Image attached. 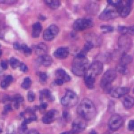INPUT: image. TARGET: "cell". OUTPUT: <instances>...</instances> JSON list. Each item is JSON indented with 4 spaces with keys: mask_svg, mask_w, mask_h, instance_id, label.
<instances>
[{
    "mask_svg": "<svg viewBox=\"0 0 134 134\" xmlns=\"http://www.w3.org/2000/svg\"><path fill=\"white\" fill-rule=\"evenodd\" d=\"M77 112L81 117L87 120L95 117L97 110L92 100L88 98H84L78 105Z\"/></svg>",
    "mask_w": 134,
    "mask_h": 134,
    "instance_id": "1",
    "label": "cell"
},
{
    "mask_svg": "<svg viewBox=\"0 0 134 134\" xmlns=\"http://www.w3.org/2000/svg\"><path fill=\"white\" fill-rule=\"evenodd\" d=\"M90 66L88 60L86 57L77 55L73 60L72 65V71L77 76L84 75Z\"/></svg>",
    "mask_w": 134,
    "mask_h": 134,
    "instance_id": "2",
    "label": "cell"
},
{
    "mask_svg": "<svg viewBox=\"0 0 134 134\" xmlns=\"http://www.w3.org/2000/svg\"><path fill=\"white\" fill-rule=\"evenodd\" d=\"M79 97L74 92L69 90L61 99V104L65 107H71L76 105L78 102Z\"/></svg>",
    "mask_w": 134,
    "mask_h": 134,
    "instance_id": "3",
    "label": "cell"
},
{
    "mask_svg": "<svg viewBox=\"0 0 134 134\" xmlns=\"http://www.w3.org/2000/svg\"><path fill=\"white\" fill-rule=\"evenodd\" d=\"M86 127V120L82 117L75 119L72 124V129L60 134H78L83 131Z\"/></svg>",
    "mask_w": 134,
    "mask_h": 134,
    "instance_id": "4",
    "label": "cell"
},
{
    "mask_svg": "<svg viewBox=\"0 0 134 134\" xmlns=\"http://www.w3.org/2000/svg\"><path fill=\"white\" fill-rule=\"evenodd\" d=\"M118 15L117 7L109 5L100 14L99 19L102 20H108L114 19Z\"/></svg>",
    "mask_w": 134,
    "mask_h": 134,
    "instance_id": "5",
    "label": "cell"
},
{
    "mask_svg": "<svg viewBox=\"0 0 134 134\" xmlns=\"http://www.w3.org/2000/svg\"><path fill=\"white\" fill-rule=\"evenodd\" d=\"M93 21L90 18H82L77 19L73 24V28L76 31H82L93 26Z\"/></svg>",
    "mask_w": 134,
    "mask_h": 134,
    "instance_id": "6",
    "label": "cell"
},
{
    "mask_svg": "<svg viewBox=\"0 0 134 134\" xmlns=\"http://www.w3.org/2000/svg\"><path fill=\"white\" fill-rule=\"evenodd\" d=\"M116 77V71L113 69L107 70L103 75L100 81V86L103 88H106L109 86L110 84Z\"/></svg>",
    "mask_w": 134,
    "mask_h": 134,
    "instance_id": "7",
    "label": "cell"
},
{
    "mask_svg": "<svg viewBox=\"0 0 134 134\" xmlns=\"http://www.w3.org/2000/svg\"><path fill=\"white\" fill-rule=\"evenodd\" d=\"M124 122L122 118L118 114L112 115L108 121V126L112 130H117L121 127Z\"/></svg>",
    "mask_w": 134,
    "mask_h": 134,
    "instance_id": "8",
    "label": "cell"
},
{
    "mask_svg": "<svg viewBox=\"0 0 134 134\" xmlns=\"http://www.w3.org/2000/svg\"><path fill=\"white\" fill-rule=\"evenodd\" d=\"M132 3V2L131 1H122L121 5L117 7L119 15L122 17H127L131 12Z\"/></svg>",
    "mask_w": 134,
    "mask_h": 134,
    "instance_id": "9",
    "label": "cell"
},
{
    "mask_svg": "<svg viewBox=\"0 0 134 134\" xmlns=\"http://www.w3.org/2000/svg\"><path fill=\"white\" fill-rule=\"evenodd\" d=\"M131 40L126 35H122L119 38L118 46L124 52L128 51L131 48Z\"/></svg>",
    "mask_w": 134,
    "mask_h": 134,
    "instance_id": "10",
    "label": "cell"
},
{
    "mask_svg": "<svg viewBox=\"0 0 134 134\" xmlns=\"http://www.w3.org/2000/svg\"><path fill=\"white\" fill-rule=\"evenodd\" d=\"M103 70V65L101 62L96 61L90 65L87 73L92 75L94 77L97 75L100 74Z\"/></svg>",
    "mask_w": 134,
    "mask_h": 134,
    "instance_id": "11",
    "label": "cell"
},
{
    "mask_svg": "<svg viewBox=\"0 0 134 134\" xmlns=\"http://www.w3.org/2000/svg\"><path fill=\"white\" fill-rule=\"evenodd\" d=\"M130 91V88L128 87H119L114 90H111L110 94L111 96L115 98H119L125 96Z\"/></svg>",
    "mask_w": 134,
    "mask_h": 134,
    "instance_id": "12",
    "label": "cell"
},
{
    "mask_svg": "<svg viewBox=\"0 0 134 134\" xmlns=\"http://www.w3.org/2000/svg\"><path fill=\"white\" fill-rule=\"evenodd\" d=\"M57 115V111L55 110L52 109L49 110L42 117V122L46 124H49L52 122L56 118Z\"/></svg>",
    "mask_w": 134,
    "mask_h": 134,
    "instance_id": "13",
    "label": "cell"
},
{
    "mask_svg": "<svg viewBox=\"0 0 134 134\" xmlns=\"http://www.w3.org/2000/svg\"><path fill=\"white\" fill-rule=\"evenodd\" d=\"M69 54V50L67 47H60L54 52V56L58 59H65Z\"/></svg>",
    "mask_w": 134,
    "mask_h": 134,
    "instance_id": "14",
    "label": "cell"
},
{
    "mask_svg": "<svg viewBox=\"0 0 134 134\" xmlns=\"http://www.w3.org/2000/svg\"><path fill=\"white\" fill-rule=\"evenodd\" d=\"M84 81L86 87L90 89L94 88L95 77L90 73L86 72L84 75Z\"/></svg>",
    "mask_w": 134,
    "mask_h": 134,
    "instance_id": "15",
    "label": "cell"
},
{
    "mask_svg": "<svg viewBox=\"0 0 134 134\" xmlns=\"http://www.w3.org/2000/svg\"><path fill=\"white\" fill-rule=\"evenodd\" d=\"M55 75L58 79L62 80L64 82H68L71 80V77L64 70L61 69H58L56 71Z\"/></svg>",
    "mask_w": 134,
    "mask_h": 134,
    "instance_id": "16",
    "label": "cell"
},
{
    "mask_svg": "<svg viewBox=\"0 0 134 134\" xmlns=\"http://www.w3.org/2000/svg\"><path fill=\"white\" fill-rule=\"evenodd\" d=\"M32 37L33 38H38L42 30V26L40 23L36 22L32 25Z\"/></svg>",
    "mask_w": 134,
    "mask_h": 134,
    "instance_id": "17",
    "label": "cell"
},
{
    "mask_svg": "<svg viewBox=\"0 0 134 134\" xmlns=\"http://www.w3.org/2000/svg\"><path fill=\"white\" fill-rule=\"evenodd\" d=\"M39 61L43 65L45 66H49L52 64V59L50 56L47 54H45L40 57L39 59Z\"/></svg>",
    "mask_w": 134,
    "mask_h": 134,
    "instance_id": "18",
    "label": "cell"
},
{
    "mask_svg": "<svg viewBox=\"0 0 134 134\" xmlns=\"http://www.w3.org/2000/svg\"><path fill=\"white\" fill-rule=\"evenodd\" d=\"M94 47V44L91 42L90 41H87L83 49L81 50V51L77 54V55L79 56H82V57H86L85 55L87 53V52H88L90 50H91Z\"/></svg>",
    "mask_w": 134,
    "mask_h": 134,
    "instance_id": "19",
    "label": "cell"
},
{
    "mask_svg": "<svg viewBox=\"0 0 134 134\" xmlns=\"http://www.w3.org/2000/svg\"><path fill=\"white\" fill-rule=\"evenodd\" d=\"M122 103L125 108H131L134 105V98L130 96H126L124 98Z\"/></svg>",
    "mask_w": 134,
    "mask_h": 134,
    "instance_id": "20",
    "label": "cell"
},
{
    "mask_svg": "<svg viewBox=\"0 0 134 134\" xmlns=\"http://www.w3.org/2000/svg\"><path fill=\"white\" fill-rule=\"evenodd\" d=\"M86 10L90 14H95L96 13L98 10V7L97 4L94 3H90L88 4L86 7Z\"/></svg>",
    "mask_w": 134,
    "mask_h": 134,
    "instance_id": "21",
    "label": "cell"
},
{
    "mask_svg": "<svg viewBox=\"0 0 134 134\" xmlns=\"http://www.w3.org/2000/svg\"><path fill=\"white\" fill-rule=\"evenodd\" d=\"M55 36L53 35V34L51 32V31L47 28L44 30L43 34V39L46 41H51L53 40Z\"/></svg>",
    "mask_w": 134,
    "mask_h": 134,
    "instance_id": "22",
    "label": "cell"
},
{
    "mask_svg": "<svg viewBox=\"0 0 134 134\" xmlns=\"http://www.w3.org/2000/svg\"><path fill=\"white\" fill-rule=\"evenodd\" d=\"M132 60V58L131 56L128 55L127 54H124L121 58L120 64L125 65L129 64Z\"/></svg>",
    "mask_w": 134,
    "mask_h": 134,
    "instance_id": "23",
    "label": "cell"
},
{
    "mask_svg": "<svg viewBox=\"0 0 134 134\" xmlns=\"http://www.w3.org/2000/svg\"><path fill=\"white\" fill-rule=\"evenodd\" d=\"M44 2L51 9H57L60 6V2L58 0H47Z\"/></svg>",
    "mask_w": 134,
    "mask_h": 134,
    "instance_id": "24",
    "label": "cell"
},
{
    "mask_svg": "<svg viewBox=\"0 0 134 134\" xmlns=\"http://www.w3.org/2000/svg\"><path fill=\"white\" fill-rule=\"evenodd\" d=\"M31 84V81L29 77L25 78L24 82L21 84V87L26 90L28 89Z\"/></svg>",
    "mask_w": 134,
    "mask_h": 134,
    "instance_id": "25",
    "label": "cell"
},
{
    "mask_svg": "<svg viewBox=\"0 0 134 134\" xmlns=\"http://www.w3.org/2000/svg\"><path fill=\"white\" fill-rule=\"evenodd\" d=\"M21 50L24 51L25 55L26 56L30 55L32 53V50L25 44H22L21 45Z\"/></svg>",
    "mask_w": 134,
    "mask_h": 134,
    "instance_id": "26",
    "label": "cell"
},
{
    "mask_svg": "<svg viewBox=\"0 0 134 134\" xmlns=\"http://www.w3.org/2000/svg\"><path fill=\"white\" fill-rule=\"evenodd\" d=\"M43 94V96H44L48 100H54V98L53 97V96L51 95L50 91L48 90V89H44L42 90V91H41Z\"/></svg>",
    "mask_w": 134,
    "mask_h": 134,
    "instance_id": "27",
    "label": "cell"
},
{
    "mask_svg": "<svg viewBox=\"0 0 134 134\" xmlns=\"http://www.w3.org/2000/svg\"><path fill=\"white\" fill-rule=\"evenodd\" d=\"M9 62H10V64L12 68L13 69H16L18 66H19V65L20 64L19 61L17 59H16L14 57L11 58L10 59Z\"/></svg>",
    "mask_w": 134,
    "mask_h": 134,
    "instance_id": "28",
    "label": "cell"
},
{
    "mask_svg": "<svg viewBox=\"0 0 134 134\" xmlns=\"http://www.w3.org/2000/svg\"><path fill=\"white\" fill-rule=\"evenodd\" d=\"M100 29L103 32L106 33L112 32L114 30V28L113 26L109 25H102L100 26Z\"/></svg>",
    "mask_w": 134,
    "mask_h": 134,
    "instance_id": "29",
    "label": "cell"
},
{
    "mask_svg": "<svg viewBox=\"0 0 134 134\" xmlns=\"http://www.w3.org/2000/svg\"><path fill=\"white\" fill-rule=\"evenodd\" d=\"M48 28L51 31V32L53 34V35L56 36L59 32V29L58 28V27L55 25H51Z\"/></svg>",
    "mask_w": 134,
    "mask_h": 134,
    "instance_id": "30",
    "label": "cell"
},
{
    "mask_svg": "<svg viewBox=\"0 0 134 134\" xmlns=\"http://www.w3.org/2000/svg\"><path fill=\"white\" fill-rule=\"evenodd\" d=\"M122 1H120V0H115V1H107L108 3L109 4V5L118 7H119L121 4L122 3Z\"/></svg>",
    "mask_w": 134,
    "mask_h": 134,
    "instance_id": "31",
    "label": "cell"
},
{
    "mask_svg": "<svg viewBox=\"0 0 134 134\" xmlns=\"http://www.w3.org/2000/svg\"><path fill=\"white\" fill-rule=\"evenodd\" d=\"M117 70L120 73H121L122 74H126L128 72V69L126 68V66L121 64H120L117 67Z\"/></svg>",
    "mask_w": 134,
    "mask_h": 134,
    "instance_id": "32",
    "label": "cell"
},
{
    "mask_svg": "<svg viewBox=\"0 0 134 134\" xmlns=\"http://www.w3.org/2000/svg\"><path fill=\"white\" fill-rule=\"evenodd\" d=\"M19 132L20 134H25L27 133V125L22 123L21 125L20 126L19 130Z\"/></svg>",
    "mask_w": 134,
    "mask_h": 134,
    "instance_id": "33",
    "label": "cell"
},
{
    "mask_svg": "<svg viewBox=\"0 0 134 134\" xmlns=\"http://www.w3.org/2000/svg\"><path fill=\"white\" fill-rule=\"evenodd\" d=\"M39 80L41 82H45L47 79V74L45 72H40L39 73Z\"/></svg>",
    "mask_w": 134,
    "mask_h": 134,
    "instance_id": "34",
    "label": "cell"
},
{
    "mask_svg": "<svg viewBox=\"0 0 134 134\" xmlns=\"http://www.w3.org/2000/svg\"><path fill=\"white\" fill-rule=\"evenodd\" d=\"M28 100L29 102H32L35 99V95L32 91H29L27 94Z\"/></svg>",
    "mask_w": 134,
    "mask_h": 134,
    "instance_id": "35",
    "label": "cell"
},
{
    "mask_svg": "<svg viewBox=\"0 0 134 134\" xmlns=\"http://www.w3.org/2000/svg\"><path fill=\"white\" fill-rule=\"evenodd\" d=\"M117 29L118 31L122 35H125L126 34H127V27L119 26L118 27Z\"/></svg>",
    "mask_w": 134,
    "mask_h": 134,
    "instance_id": "36",
    "label": "cell"
},
{
    "mask_svg": "<svg viewBox=\"0 0 134 134\" xmlns=\"http://www.w3.org/2000/svg\"><path fill=\"white\" fill-rule=\"evenodd\" d=\"M19 68H20V70L21 71L23 72H27L28 70V67L24 63H21L19 65Z\"/></svg>",
    "mask_w": 134,
    "mask_h": 134,
    "instance_id": "37",
    "label": "cell"
},
{
    "mask_svg": "<svg viewBox=\"0 0 134 134\" xmlns=\"http://www.w3.org/2000/svg\"><path fill=\"white\" fill-rule=\"evenodd\" d=\"M128 128L130 131H134V119L130 120L128 125Z\"/></svg>",
    "mask_w": 134,
    "mask_h": 134,
    "instance_id": "38",
    "label": "cell"
},
{
    "mask_svg": "<svg viewBox=\"0 0 134 134\" xmlns=\"http://www.w3.org/2000/svg\"><path fill=\"white\" fill-rule=\"evenodd\" d=\"M127 33L130 35H134V25L127 27Z\"/></svg>",
    "mask_w": 134,
    "mask_h": 134,
    "instance_id": "39",
    "label": "cell"
},
{
    "mask_svg": "<svg viewBox=\"0 0 134 134\" xmlns=\"http://www.w3.org/2000/svg\"><path fill=\"white\" fill-rule=\"evenodd\" d=\"M5 81H6L7 82H8L9 84H10L13 80V77L12 75H8L7 76H6L5 80H4Z\"/></svg>",
    "mask_w": 134,
    "mask_h": 134,
    "instance_id": "40",
    "label": "cell"
},
{
    "mask_svg": "<svg viewBox=\"0 0 134 134\" xmlns=\"http://www.w3.org/2000/svg\"><path fill=\"white\" fill-rule=\"evenodd\" d=\"M9 84L8 82H7L5 80H4V81L1 82V86L2 88H7Z\"/></svg>",
    "mask_w": 134,
    "mask_h": 134,
    "instance_id": "41",
    "label": "cell"
},
{
    "mask_svg": "<svg viewBox=\"0 0 134 134\" xmlns=\"http://www.w3.org/2000/svg\"><path fill=\"white\" fill-rule=\"evenodd\" d=\"M1 66L4 70H6L8 68V65L7 63L4 61H2L1 62Z\"/></svg>",
    "mask_w": 134,
    "mask_h": 134,
    "instance_id": "42",
    "label": "cell"
},
{
    "mask_svg": "<svg viewBox=\"0 0 134 134\" xmlns=\"http://www.w3.org/2000/svg\"><path fill=\"white\" fill-rule=\"evenodd\" d=\"M13 46H14V49H15L16 50H21V45L17 42H14L13 43Z\"/></svg>",
    "mask_w": 134,
    "mask_h": 134,
    "instance_id": "43",
    "label": "cell"
},
{
    "mask_svg": "<svg viewBox=\"0 0 134 134\" xmlns=\"http://www.w3.org/2000/svg\"><path fill=\"white\" fill-rule=\"evenodd\" d=\"M4 110L5 111V113H7L9 111H10L12 110V106L10 104H7V105H6L5 106H4Z\"/></svg>",
    "mask_w": 134,
    "mask_h": 134,
    "instance_id": "44",
    "label": "cell"
},
{
    "mask_svg": "<svg viewBox=\"0 0 134 134\" xmlns=\"http://www.w3.org/2000/svg\"><path fill=\"white\" fill-rule=\"evenodd\" d=\"M3 29H4L3 25L0 22V39H3L4 37V35H3V33L2 32Z\"/></svg>",
    "mask_w": 134,
    "mask_h": 134,
    "instance_id": "45",
    "label": "cell"
},
{
    "mask_svg": "<svg viewBox=\"0 0 134 134\" xmlns=\"http://www.w3.org/2000/svg\"><path fill=\"white\" fill-rule=\"evenodd\" d=\"M54 82H55V84L57 85H62L64 83V82L62 80H61L60 79H58L55 80Z\"/></svg>",
    "mask_w": 134,
    "mask_h": 134,
    "instance_id": "46",
    "label": "cell"
},
{
    "mask_svg": "<svg viewBox=\"0 0 134 134\" xmlns=\"http://www.w3.org/2000/svg\"><path fill=\"white\" fill-rule=\"evenodd\" d=\"M17 1H4V3H6L7 4H14L16 3H17Z\"/></svg>",
    "mask_w": 134,
    "mask_h": 134,
    "instance_id": "47",
    "label": "cell"
},
{
    "mask_svg": "<svg viewBox=\"0 0 134 134\" xmlns=\"http://www.w3.org/2000/svg\"><path fill=\"white\" fill-rule=\"evenodd\" d=\"M28 134H40V133L37 130H34V129H32V130H30L28 132Z\"/></svg>",
    "mask_w": 134,
    "mask_h": 134,
    "instance_id": "48",
    "label": "cell"
},
{
    "mask_svg": "<svg viewBox=\"0 0 134 134\" xmlns=\"http://www.w3.org/2000/svg\"><path fill=\"white\" fill-rule=\"evenodd\" d=\"M47 106H48V105H47V104L46 103H42L40 105V108L41 109H46L47 107Z\"/></svg>",
    "mask_w": 134,
    "mask_h": 134,
    "instance_id": "49",
    "label": "cell"
},
{
    "mask_svg": "<svg viewBox=\"0 0 134 134\" xmlns=\"http://www.w3.org/2000/svg\"><path fill=\"white\" fill-rule=\"evenodd\" d=\"M63 117L64 119H67L68 118V113L66 111H64L63 113Z\"/></svg>",
    "mask_w": 134,
    "mask_h": 134,
    "instance_id": "50",
    "label": "cell"
},
{
    "mask_svg": "<svg viewBox=\"0 0 134 134\" xmlns=\"http://www.w3.org/2000/svg\"><path fill=\"white\" fill-rule=\"evenodd\" d=\"M30 122H31V120H30V119L28 118V119H25L23 123H24V124H25L26 125H27V124H29Z\"/></svg>",
    "mask_w": 134,
    "mask_h": 134,
    "instance_id": "51",
    "label": "cell"
},
{
    "mask_svg": "<svg viewBox=\"0 0 134 134\" xmlns=\"http://www.w3.org/2000/svg\"><path fill=\"white\" fill-rule=\"evenodd\" d=\"M38 17H39V18L40 20H44L46 19V17H45L44 16L41 15H39Z\"/></svg>",
    "mask_w": 134,
    "mask_h": 134,
    "instance_id": "52",
    "label": "cell"
},
{
    "mask_svg": "<svg viewBox=\"0 0 134 134\" xmlns=\"http://www.w3.org/2000/svg\"><path fill=\"white\" fill-rule=\"evenodd\" d=\"M90 134H97V132H96V131H95V130H92V131H91Z\"/></svg>",
    "mask_w": 134,
    "mask_h": 134,
    "instance_id": "53",
    "label": "cell"
},
{
    "mask_svg": "<svg viewBox=\"0 0 134 134\" xmlns=\"http://www.w3.org/2000/svg\"><path fill=\"white\" fill-rule=\"evenodd\" d=\"M2 51L0 49V57L2 55Z\"/></svg>",
    "mask_w": 134,
    "mask_h": 134,
    "instance_id": "54",
    "label": "cell"
},
{
    "mask_svg": "<svg viewBox=\"0 0 134 134\" xmlns=\"http://www.w3.org/2000/svg\"><path fill=\"white\" fill-rule=\"evenodd\" d=\"M133 93H134V88H133Z\"/></svg>",
    "mask_w": 134,
    "mask_h": 134,
    "instance_id": "55",
    "label": "cell"
},
{
    "mask_svg": "<svg viewBox=\"0 0 134 134\" xmlns=\"http://www.w3.org/2000/svg\"><path fill=\"white\" fill-rule=\"evenodd\" d=\"M0 47H1V45H0Z\"/></svg>",
    "mask_w": 134,
    "mask_h": 134,
    "instance_id": "56",
    "label": "cell"
}]
</instances>
